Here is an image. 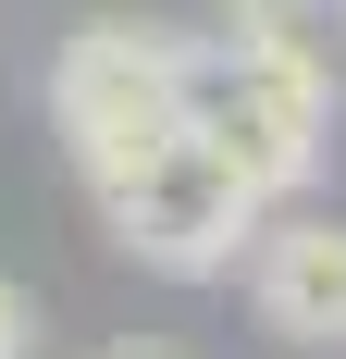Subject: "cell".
Instances as JSON below:
<instances>
[{
  "label": "cell",
  "instance_id": "cell-2",
  "mask_svg": "<svg viewBox=\"0 0 346 359\" xmlns=\"http://www.w3.org/2000/svg\"><path fill=\"white\" fill-rule=\"evenodd\" d=\"M186 74H198V37L186 25L87 13V25L50 50V124H62L74 174L111 186L124 161H148L161 137H186Z\"/></svg>",
  "mask_w": 346,
  "mask_h": 359
},
{
  "label": "cell",
  "instance_id": "cell-3",
  "mask_svg": "<svg viewBox=\"0 0 346 359\" xmlns=\"http://www.w3.org/2000/svg\"><path fill=\"white\" fill-rule=\"evenodd\" d=\"M111 223V248L137 260V273H161V285H210V273H235L247 248H260V186L223 161V149L186 124V137H161L148 161H124L111 186H87Z\"/></svg>",
  "mask_w": 346,
  "mask_h": 359
},
{
  "label": "cell",
  "instance_id": "cell-7",
  "mask_svg": "<svg viewBox=\"0 0 346 359\" xmlns=\"http://www.w3.org/2000/svg\"><path fill=\"white\" fill-rule=\"evenodd\" d=\"M99 359H173V347H99Z\"/></svg>",
  "mask_w": 346,
  "mask_h": 359
},
{
  "label": "cell",
  "instance_id": "cell-8",
  "mask_svg": "<svg viewBox=\"0 0 346 359\" xmlns=\"http://www.w3.org/2000/svg\"><path fill=\"white\" fill-rule=\"evenodd\" d=\"M334 13H346V0H334Z\"/></svg>",
  "mask_w": 346,
  "mask_h": 359
},
{
  "label": "cell",
  "instance_id": "cell-5",
  "mask_svg": "<svg viewBox=\"0 0 346 359\" xmlns=\"http://www.w3.org/2000/svg\"><path fill=\"white\" fill-rule=\"evenodd\" d=\"M0 359H37V297L0 273Z\"/></svg>",
  "mask_w": 346,
  "mask_h": 359
},
{
  "label": "cell",
  "instance_id": "cell-4",
  "mask_svg": "<svg viewBox=\"0 0 346 359\" xmlns=\"http://www.w3.org/2000/svg\"><path fill=\"white\" fill-rule=\"evenodd\" d=\"M247 310H260V334H284V347H346V223L334 211L260 223V248H247Z\"/></svg>",
  "mask_w": 346,
  "mask_h": 359
},
{
  "label": "cell",
  "instance_id": "cell-1",
  "mask_svg": "<svg viewBox=\"0 0 346 359\" xmlns=\"http://www.w3.org/2000/svg\"><path fill=\"white\" fill-rule=\"evenodd\" d=\"M186 124H198V137L223 149L260 198H297V186L334 161V74H321L310 25H235V37H198Z\"/></svg>",
  "mask_w": 346,
  "mask_h": 359
},
{
  "label": "cell",
  "instance_id": "cell-6",
  "mask_svg": "<svg viewBox=\"0 0 346 359\" xmlns=\"http://www.w3.org/2000/svg\"><path fill=\"white\" fill-rule=\"evenodd\" d=\"M223 13H235V25H310L321 0H223Z\"/></svg>",
  "mask_w": 346,
  "mask_h": 359
}]
</instances>
